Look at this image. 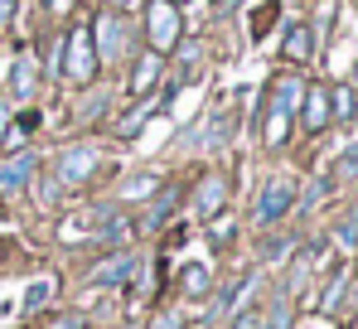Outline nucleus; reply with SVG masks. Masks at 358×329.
<instances>
[{"label": "nucleus", "instance_id": "nucleus-1", "mask_svg": "<svg viewBox=\"0 0 358 329\" xmlns=\"http://www.w3.org/2000/svg\"><path fill=\"white\" fill-rule=\"evenodd\" d=\"M179 5L175 0H150L145 5V39H150V49L155 54H170L179 44Z\"/></svg>", "mask_w": 358, "mask_h": 329}, {"label": "nucleus", "instance_id": "nucleus-2", "mask_svg": "<svg viewBox=\"0 0 358 329\" xmlns=\"http://www.w3.org/2000/svg\"><path fill=\"white\" fill-rule=\"evenodd\" d=\"M63 73L73 83H92L97 78V44H92V29H73L68 44H63Z\"/></svg>", "mask_w": 358, "mask_h": 329}, {"label": "nucleus", "instance_id": "nucleus-3", "mask_svg": "<svg viewBox=\"0 0 358 329\" xmlns=\"http://www.w3.org/2000/svg\"><path fill=\"white\" fill-rule=\"evenodd\" d=\"M92 169H97V150L92 146H73V150H63V160H59V184L63 189H78Z\"/></svg>", "mask_w": 358, "mask_h": 329}, {"label": "nucleus", "instance_id": "nucleus-4", "mask_svg": "<svg viewBox=\"0 0 358 329\" xmlns=\"http://www.w3.org/2000/svg\"><path fill=\"white\" fill-rule=\"evenodd\" d=\"M92 39H97V54L107 58V63H117L126 54V20L121 15H102L97 29H92Z\"/></svg>", "mask_w": 358, "mask_h": 329}, {"label": "nucleus", "instance_id": "nucleus-5", "mask_svg": "<svg viewBox=\"0 0 358 329\" xmlns=\"http://www.w3.org/2000/svg\"><path fill=\"white\" fill-rule=\"evenodd\" d=\"M131 272H136V257L131 252H112L102 267L87 272V286H121V281H131Z\"/></svg>", "mask_w": 358, "mask_h": 329}, {"label": "nucleus", "instance_id": "nucleus-6", "mask_svg": "<svg viewBox=\"0 0 358 329\" xmlns=\"http://www.w3.org/2000/svg\"><path fill=\"white\" fill-rule=\"evenodd\" d=\"M286 209H291V184L286 179H271L262 189V199H257V223H276Z\"/></svg>", "mask_w": 358, "mask_h": 329}, {"label": "nucleus", "instance_id": "nucleus-7", "mask_svg": "<svg viewBox=\"0 0 358 329\" xmlns=\"http://www.w3.org/2000/svg\"><path fill=\"white\" fill-rule=\"evenodd\" d=\"M160 73H165V54H155V49H145V54L136 58V73H131V92L136 97H145L155 83H160Z\"/></svg>", "mask_w": 358, "mask_h": 329}, {"label": "nucleus", "instance_id": "nucleus-8", "mask_svg": "<svg viewBox=\"0 0 358 329\" xmlns=\"http://www.w3.org/2000/svg\"><path fill=\"white\" fill-rule=\"evenodd\" d=\"M34 174V155L29 150H20V155H10V160L0 164V194H15V189H24V179Z\"/></svg>", "mask_w": 358, "mask_h": 329}, {"label": "nucleus", "instance_id": "nucleus-9", "mask_svg": "<svg viewBox=\"0 0 358 329\" xmlns=\"http://www.w3.org/2000/svg\"><path fill=\"white\" fill-rule=\"evenodd\" d=\"M223 199H228V184H223L218 174H208V179L199 184V194H194V209H199V218H213V214L223 209Z\"/></svg>", "mask_w": 358, "mask_h": 329}, {"label": "nucleus", "instance_id": "nucleus-10", "mask_svg": "<svg viewBox=\"0 0 358 329\" xmlns=\"http://www.w3.org/2000/svg\"><path fill=\"white\" fill-rule=\"evenodd\" d=\"M170 97H175V88H170V92H165L160 102H141V107H136V111H131V116H126V121H121V136H136V131L145 126V116H150V111H155V107H165Z\"/></svg>", "mask_w": 358, "mask_h": 329}, {"label": "nucleus", "instance_id": "nucleus-11", "mask_svg": "<svg viewBox=\"0 0 358 329\" xmlns=\"http://www.w3.org/2000/svg\"><path fill=\"white\" fill-rule=\"evenodd\" d=\"M10 88H15V97H29V92H34V63H29V58H20V63H15Z\"/></svg>", "mask_w": 358, "mask_h": 329}, {"label": "nucleus", "instance_id": "nucleus-12", "mask_svg": "<svg viewBox=\"0 0 358 329\" xmlns=\"http://www.w3.org/2000/svg\"><path fill=\"white\" fill-rule=\"evenodd\" d=\"M175 204H179V189H165V199H155V204H150V214H145V227H160V223L175 214Z\"/></svg>", "mask_w": 358, "mask_h": 329}, {"label": "nucleus", "instance_id": "nucleus-13", "mask_svg": "<svg viewBox=\"0 0 358 329\" xmlns=\"http://www.w3.org/2000/svg\"><path fill=\"white\" fill-rule=\"evenodd\" d=\"M179 286H184V295H203L208 290V267H184Z\"/></svg>", "mask_w": 358, "mask_h": 329}, {"label": "nucleus", "instance_id": "nucleus-14", "mask_svg": "<svg viewBox=\"0 0 358 329\" xmlns=\"http://www.w3.org/2000/svg\"><path fill=\"white\" fill-rule=\"evenodd\" d=\"M49 295H54V281H34V286H29V295H24V310H39Z\"/></svg>", "mask_w": 358, "mask_h": 329}, {"label": "nucleus", "instance_id": "nucleus-15", "mask_svg": "<svg viewBox=\"0 0 358 329\" xmlns=\"http://www.w3.org/2000/svg\"><path fill=\"white\" fill-rule=\"evenodd\" d=\"M324 116H329V111H324V92H315V97H310V107H305V121H310V131H315V126H324Z\"/></svg>", "mask_w": 358, "mask_h": 329}, {"label": "nucleus", "instance_id": "nucleus-16", "mask_svg": "<svg viewBox=\"0 0 358 329\" xmlns=\"http://www.w3.org/2000/svg\"><path fill=\"white\" fill-rule=\"evenodd\" d=\"M150 184H155L150 174H136V179H131V184H126L121 194H126V199H141V194H150Z\"/></svg>", "mask_w": 358, "mask_h": 329}, {"label": "nucleus", "instance_id": "nucleus-17", "mask_svg": "<svg viewBox=\"0 0 358 329\" xmlns=\"http://www.w3.org/2000/svg\"><path fill=\"white\" fill-rule=\"evenodd\" d=\"M44 329H83V315H54Z\"/></svg>", "mask_w": 358, "mask_h": 329}, {"label": "nucleus", "instance_id": "nucleus-18", "mask_svg": "<svg viewBox=\"0 0 358 329\" xmlns=\"http://www.w3.org/2000/svg\"><path fill=\"white\" fill-rule=\"evenodd\" d=\"M59 179H44V184H39V204H54V199H59Z\"/></svg>", "mask_w": 358, "mask_h": 329}, {"label": "nucleus", "instance_id": "nucleus-19", "mask_svg": "<svg viewBox=\"0 0 358 329\" xmlns=\"http://www.w3.org/2000/svg\"><path fill=\"white\" fill-rule=\"evenodd\" d=\"M150 329H179V315L175 310H160V315L150 320Z\"/></svg>", "mask_w": 358, "mask_h": 329}, {"label": "nucleus", "instance_id": "nucleus-20", "mask_svg": "<svg viewBox=\"0 0 358 329\" xmlns=\"http://www.w3.org/2000/svg\"><path fill=\"white\" fill-rule=\"evenodd\" d=\"M286 54H305V34H300V29H296V34H291V44H286Z\"/></svg>", "mask_w": 358, "mask_h": 329}, {"label": "nucleus", "instance_id": "nucleus-21", "mask_svg": "<svg viewBox=\"0 0 358 329\" xmlns=\"http://www.w3.org/2000/svg\"><path fill=\"white\" fill-rule=\"evenodd\" d=\"M10 20H15V0H0V29H5Z\"/></svg>", "mask_w": 358, "mask_h": 329}, {"label": "nucleus", "instance_id": "nucleus-22", "mask_svg": "<svg viewBox=\"0 0 358 329\" xmlns=\"http://www.w3.org/2000/svg\"><path fill=\"white\" fill-rule=\"evenodd\" d=\"M233 329H262V320H257V315H242V320H238Z\"/></svg>", "mask_w": 358, "mask_h": 329}, {"label": "nucleus", "instance_id": "nucleus-23", "mask_svg": "<svg viewBox=\"0 0 358 329\" xmlns=\"http://www.w3.org/2000/svg\"><path fill=\"white\" fill-rule=\"evenodd\" d=\"M175 5H184V0H175Z\"/></svg>", "mask_w": 358, "mask_h": 329}]
</instances>
